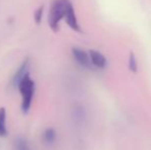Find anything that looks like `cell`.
Here are the masks:
<instances>
[{
  "label": "cell",
  "instance_id": "cell-1",
  "mask_svg": "<svg viewBox=\"0 0 151 150\" xmlns=\"http://www.w3.org/2000/svg\"><path fill=\"white\" fill-rule=\"evenodd\" d=\"M17 88H19L20 90L21 98H22L21 107H22L23 112L28 113L31 108L32 102H33L34 95H35V82L30 77V73L21 80Z\"/></svg>",
  "mask_w": 151,
  "mask_h": 150
},
{
  "label": "cell",
  "instance_id": "cell-2",
  "mask_svg": "<svg viewBox=\"0 0 151 150\" xmlns=\"http://www.w3.org/2000/svg\"><path fill=\"white\" fill-rule=\"evenodd\" d=\"M70 0H55L52 4V7L48 14V26L50 27L52 31L57 32L60 27V22L65 17V12L67 9L68 4L70 3Z\"/></svg>",
  "mask_w": 151,
  "mask_h": 150
},
{
  "label": "cell",
  "instance_id": "cell-3",
  "mask_svg": "<svg viewBox=\"0 0 151 150\" xmlns=\"http://www.w3.org/2000/svg\"><path fill=\"white\" fill-rule=\"evenodd\" d=\"M29 73H30V60L29 59H25L22 64L20 65V67L17 69L14 76H12V85L14 88H18V84L20 83L21 80L27 74H29Z\"/></svg>",
  "mask_w": 151,
  "mask_h": 150
},
{
  "label": "cell",
  "instance_id": "cell-4",
  "mask_svg": "<svg viewBox=\"0 0 151 150\" xmlns=\"http://www.w3.org/2000/svg\"><path fill=\"white\" fill-rule=\"evenodd\" d=\"M72 56L80 66L84 67V68H91V63L90 56H88V52H86V50L79 47H73L72 48Z\"/></svg>",
  "mask_w": 151,
  "mask_h": 150
},
{
  "label": "cell",
  "instance_id": "cell-5",
  "mask_svg": "<svg viewBox=\"0 0 151 150\" xmlns=\"http://www.w3.org/2000/svg\"><path fill=\"white\" fill-rule=\"evenodd\" d=\"M64 19H65L66 23H67L68 26H69L72 30L76 31V32H80V31H81V30H80L79 24H78L77 18H76L75 11H74V7H73V5H72L71 2L68 4Z\"/></svg>",
  "mask_w": 151,
  "mask_h": 150
},
{
  "label": "cell",
  "instance_id": "cell-6",
  "mask_svg": "<svg viewBox=\"0 0 151 150\" xmlns=\"http://www.w3.org/2000/svg\"><path fill=\"white\" fill-rule=\"evenodd\" d=\"M88 56H90V60L91 65H93L95 67L99 69H104L107 65V60H106L105 56L102 55L98 50H91L88 52Z\"/></svg>",
  "mask_w": 151,
  "mask_h": 150
},
{
  "label": "cell",
  "instance_id": "cell-7",
  "mask_svg": "<svg viewBox=\"0 0 151 150\" xmlns=\"http://www.w3.org/2000/svg\"><path fill=\"white\" fill-rule=\"evenodd\" d=\"M42 139L43 142L47 146H52L57 139V132L54 128H47L44 130L43 134H42Z\"/></svg>",
  "mask_w": 151,
  "mask_h": 150
},
{
  "label": "cell",
  "instance_id": "cell-8",
  "mask_svg": "<svg viewBox=\"0 0 151 150\" xmlns=\"http://www.w3.org/2000/svg\"><path fill=\"white\" fill-rule=\"evenodd\" d=\"M14 150H32V147L26 138L17 137L14 141Z\"/></svg>",
  "mask_w": 151,
  "mask_h": 150
},
{
  "label": "cell",
  "instance_id": "cell-9",
  "mask_svg": "<svg viewBox=\"0 0 151 150\" xmlns=\"http://www.w3.org/2000/svg\"><path fill=\"white\" fill-rule=\"evenodd\" d=\"M8 134L7 126H6V109L4 107L0 108V137L3 138Z\"/></svg>",
  "mask_w": 151,
  "mask_h": 150
},
{
  "label": "cell",
  "instance_id": "cell-10",
  "mask_svg": "<svg viewBox=\"0 0 151 150\" xmlns=\"http://www.w3.org/2000/svg\"><path fill=\"white\" fill-rule=\"evenodd\" d=\"M129 68L133 72H137L138 70V64H137V59H136L135 55L133 52H131L129 58Z\"/></svg>",
  "mask_w": 151,
  "mask_h": 150
},
{
  "label": "cell",
  "instance_id": "cell-11",
  "mask_svg": "<svg viewBox=\"0 0 151 150\" xmlns=\"http://www.w3.org/2000/svg\"><path fill=\"white\" fill-rule=\"evenodd\" d=\"M42 14H43V6H40L35 11V14H34V20H35V22L37 23V24H39V23L41 22Z\"/></svg>",
  "mask_w": 151,
  "mask_h": 150
}]
</instances>
